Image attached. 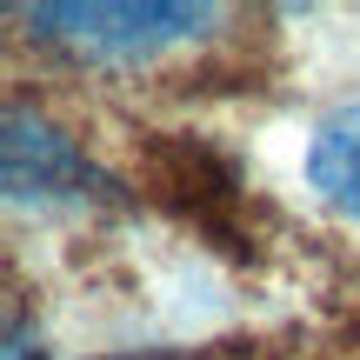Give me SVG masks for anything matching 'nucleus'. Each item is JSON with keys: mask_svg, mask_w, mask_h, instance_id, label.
I'll list each match as a JSON object with an SVG mask.
<instances>
[{"mask_svg": "<svg viewBox=\"0 0 360 360\" xmlns=\"http://www.w3.org/2000/svg\"><path fill=\"white\" fill-rule=\"evenodd\" d=\"M13 20L34 27V40L67 47L101 67H141L154 53H174L200 40L220 20L214 7H13Z\"/></svg>", "mask_w": 360, "mask_h": 360, "instance_id": "1", "label": "nucleus"}, {"mask_svg": "<svg viewBox=\"0 0 360 360\" xmlns=\"http://www.w3.org/2000/svg\"><path fill=\"white\" fill-rule=\"evenodd\" d=\"M87 187H101L74 141L60 127H47L40 114L13 107L7 114V200L13 207H47V200H87Z\"/></svg>", "mask_w": 360, "mask_h": 360, "instance_id": "2", "label": "nucleus"}, {"mask_svg": "<svg viewBox=\"0 0 360 360\" xmlns=\"http://www.w3.org/2000/svg\"><path fill=\"white\" fill-rule=\"evenodd\" d=\"M307 180L321 187V200H334L340 214L360 220V101L321 120L307 147Z\"/></svg>", "mask_w": 360, "mask_h": 360, "instance_id": "3", "label": "nucleus"}, {"mask_svg": "<svg viewBox=\"0 0 360 360\" xmlns=\"http://www.w3.org/2000/svg\"><path fill=\"white\" fill-rule=\"evenodd\" d=\"M0 360H47V354H40V340H27V327L13 321L7 327V354H0Z\"/></svg>", "mask_w": 360, "mask_h": 360, "instance_id": "4", "label": "nucleus"}]
</instances>
